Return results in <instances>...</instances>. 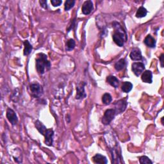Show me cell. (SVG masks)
<instances>
[{
  "instance_id": "obj_1",
  "label": "cell",
  "mask_w": 164,
  "mask_h": 164,
  "mask_svg": "<svg viewBox=\"0 0 164 164\" xmlns=\"http://www.w3.org/2000/svg\"><path fill=\"white\" fill-rule=\"evenodd\" d=\"M113 26L115 29V32L112 37H113L114 43L119 47L123 46L124 42L127 39L126 32L118 22H114L113 23Z\"/></svg>"
},
{
  "instance_id": "obj_2",
  "label": "cell",
  "mask_w": 164,
  "mask_h": 164,
  "mask_svg": "<svg viewBox=\"0 0 164 164\" xmlns=\"http://www.w3.org/2000/svg\"><path fill=\"white\" fill-rule=\"evenodd\" d=\"M36 59V68L37 71L40 74H43L45 70H49L51 67V63L48 60L47 55L44 53H39L37 55Z\"/></svg>"
},
{
  "instance_id": "obj_3",
  "label": "cell",
  "mask_w": 164,
  "mask_h": 164,
  "mask_svg": "<svg viewBox=\"0 0 164 164\" xmlns=\"http://www.w3.org/2000/svg\"><path fill=\"white\" fill-rule=\"evenodd\" d=\"M115 112L114 109H108L105 111L103 117L102 119V123L105 125L109 124L113 120L115 115Z\"/></svg>"
},
{
  "instance_id": "obj_4",
  "label": "cell",
  "mask_w": 164,
  "mask_h": 164,
  "mask_svg": "<svg viewBox=\"0 0 164 164\" xmlns=\"http://www.w3.org/2000/svg\"><path fill=\"white\" fill-rule=\"evenodd\" d=\"M86 83L85 82H80L76 87V100H83L86 97L87 95L85 92V85Z\"/></svg>"
},
{
  "instance_id": "obj_5",
  "label": "cell",
  "mask_w": 164,
  "mask_h": 164,
  "mask_svg": "<svg viewBox=\"0 0 164 164\" xmlns=\"http://www.w3.org/2000/svg\"><path fill=\"white\" fill-rule=\"evenodd\" d=\"M115 114H119L123 112L127 107V102L124 100H121L114 103Z\"/></svg>"
},
{
  "instance_id": "obj_6",
  "label": "cell",
  "mask_w": 164,
  "mask_h": 164,
  "mask_svg": "<svg viewBox=\"0 0 164 164\" xmlns=\"http://www.w3.org/2000/svg\"><path fill=\"white\" fill-rule=\"evenodd\" d=\"M30 91L32 96L35 97H39L43 94V88L38 83H33L30 85Z\"/></svg>"
},
{
  "instance_id": "obj_7",
  "label": "cell",
  "mask_w": 164,
  "mask_h": 164,
  "mask_svg": "<svg viewBox=\"0 0 164 164\" xmlns=\"http://www.w3.org/2000/svg\"><path fill=\"white\" fill-rule=\"evenodd\" d=\"M132 71L135 76H139L145 69V65L142 62H134L132 64Z\"/></svg>"
},
{
  "instance_id": "obj_8",
  "label": "cell",
  "mask_w": 164,
  "mask_h": 164,
  "mask_svg": "<svg viewBox=\"0 0 164 164\" xmlns=\"http://www.w3.org/2000/svg\"><path fill=\"white\" fill-rule=\"evenodd\" d=\"M45 137V144L48 146H52L53 143L54 132L53 129H47L44 134Z\"/></svg>"
},
{
  "instance_id": "obj_9",
  "label": "cell",
  "mask_w": 164,
  "mask_h": 164,
  "mask_svg": "<svg viewBox=\"0 0 164 164\" xmlns=\"http://www.w3.org/2000/svg\"><path fill=\"white\" fill-rule=\"evenodd\" d=\"M7 118L12 125H16L18 121L16 114L11 109H8L7 110Z\"/></svg>"
},
{
  "instance_id": "obj_10",
  "label": "cell",
  "mask_w": 164,
  "mask_h": 164,
  "mask_svg": "<svg viewBox=\"0 0 164 164\" xmlns=\"http://www.w3.org/2000/svg\"><path fill=\"white\" fill-rule=\"evenodd\" d=\"M93 10V3L91 1L84 2L82 7V11L84 15L90 14Z\"/></svg>"
},
{
  "instance_id": "obj_11",
  "label": "cell",
  "mask_w": 164,
  "mask_h": 164,
  "mask_svg": "<svg viewBox=\"0 0 164 164\" xmlns=\"http://www.w3.org/2000/svg\"><path fill=\"white\" fill-rule=\"evenodd\" d=\"M142 80L144 83H151L153 82V74L150 71H144L141 76Z\"/></svg>"
},
{
  "instance_id": "obj_12",
  "label": "cell",
  "mask_w": 164,
  "mask_h": 164,
  "mask_svg": "<svg viewBox=\"0 0 164 164\" xmlns=\"http://www.w3.org/2000/svg\"><path fill=\"white\" fill-rule=\"evenodd\" d=\"M130 57L131 59L134 61H139L142 59L141 52H140V51L139 49L137 48L132 50L130 55Z\"/></svg>"
},
{
  "instance_id": "obj_13",
  "label": "cell",
  "mask_w": 164,
  "mask_h": 164,
  "mask_svg": "<svg viewBox=\"0 0 164 164\" xmlns=\"http://www.w3.org/2000/svg\"><path fill=\"white\" fill-rule=\"evenodd\" d=\"M92 160H93V162L95 163L106 164L108 163L106 158L103 155H101V154H96V155L92 158Z\"/></svg>"
},
{
  "instance_id": "obj_14",
  "label": "cell",
  "mask_w": 164,
  "mask_h": 164,
  "mask_svg": "<svg viewBox=\"0 0 164 164\" xmlns=\"http://www.w3.org/2000/svg\"><path fill=\"white\" fill-rule=\"evenodd\" d=\"M144 44L149 48H154L156 46V41L151 35H148L144 39Z\"/></svg>"
},
{
  "instance_id": "obj_15",
  "label": "cell",
  "mask_w": 164,
  "mask_h": 164,
  "mask_svg": "<svg viewBox=\"0 0 164 164\" xmlns=\"http://www.w3.org/2000/svg\"><path fill=\"white\" fill-rule=\"evenodd\" d=\"M106 81L110 85L114 87V88H118L119 87V81L115 76H108L106 78Z\"/></svg>"
},
{
  "instance_id": "obj_16",
  "label": "cell",
  "mask_w": 164,
  "mask_h": 164,
  "mask_svg": "<svg viewBox=\"0 0 164 164\" xmlns=\"http://www.w3.org/2000/svg\"><path fill=\"white\" fill-rule=\"evenodd\" d=\"M35 125L36 128L37 129V130L39 131V133L43 135H44L47 128H46V126L43 124V123L40 122V121H36L35 123Z\"/></svg>"
},
{
  "instance_id": "obj_17",
  "label": "cell",
  "mask_w": 164,
  "mask_h": 164,
  "mask_svg": "<svg viewBox=\"0 0 164 164\" xmlns=\"http://www.w3.org/2000/svg\"><path fill=\"white\" fill-rule=\"evenodd\" d=\"M133 88V84L129 82H125L121 86V89L124 92L128 93L132 91Z\"/></svg>"
},
{
  "instance_id": "obj_18",
  "label": "cell",
  "mask_w": 164,
  "mask_h": 164,
  "mask_svg": "<svg viewBox=\"0 0 164 164\" xmlns=\"http://www.w3.org/2000/svg\"><path fill=\"white\" fill-rule=\"evenodd\" d=\"M126 65V60L124 58L120 59L118 62H117L114 65V67L117 71H121L123 70Z\"/></svg>"
},
{
  "instance_id": "obj_19",
  "label": "cell",
  "mask_w": 164,
  "mask_h": 164,
  "mask_svg": "<svg viewBox=\"0 0 164 164\" xmlns=\"http://www.w3.org/2000/svg\"><path fill=\"white\" fill-rule=\"evenodd\" d=\"M148 13V10L144 7H140L136 12V17L138 18H142L146 17Z\"/></svg>"
},
{
  "instance_id": "obj_20",
  "label": "cell",
  "mask_w": 164,
  "mask_h": 164,
  "mask_svg": "<svg viewBox=\"0 0 164 164\" xmlns=\"http://www.w3.org/2000/svg\"><path fill=\"white\" fill-rule=\"evenodd\" d=\"M24 46H25V49H24V55H28L30 54L32 51V46L29 43L28 40H25L24 42Z\"/></svg>"
},
{
  "instance_id": "obj_21",
  "label": "cell",
  "mask_w": 164,
  "mask_h": 164,
  "mask_svg": "<svg viewBox=\"0 0 164 164\" xmlns=\"http://www.w3.org/2000/svg\"><path fill=\"white\" fill-rule=\"evenodd\" d=\"M112 101V97L111 95L109 93H105V94L102 97V101L103 103L105 105H109Z\"/></svg>"
},
{
  "instance_id": "obj_22",
  "label": "cell",
  "mask_w": 164,
  "mask_h": 164,
  "mask_svg": "<svg viewBox=\"0 0 164 164\" xmlns=\"http://www.w3.org/2000/svg\"><path fill=\"white\" fill-rule=\"evenodd\" d=\"M75 3L74 0H67L65 2V5H64V8L65 11H68L70 9L72 8Z\"/></svg>"
},
{
  "instance_id": "obj_23",
  "label": "cell",
  "mask_w": 164,
  "mask_h": 164,
  "mask_svg": "<svg viewBox=\"0 0 164 164\" xmlns=\"http://www.w3.org/2000/svg\"><path fill=\"white\" fill-rule=\"evenodd\" d=\"M75 47V41L74 39H69L66 43V50L67 51H71Z\"/></svg>"
},
{
  "instance_id": "obj_24",
  "label": "cell",
  "mask_w": 164,
  "mask_h": 164,
  "mask_svg": "<svg viewBox=\"0 0 164 164\" xmlns=\"http://www.w3.org/2000/svg\"><path fill=\"white\" fill-rule=\"evenodd\" d=\"M139 162L141 164H152L153 162L151 161L150 159L146 156H142L140 157Z\"/></svg>"
},
{
  "instance_id": "obj_25",
  "label": "cell",
  "mask_w": 164,
  "mask_h": 164,
  "mask_svg": "<svg viewBox=\"0 0 164 164\" xmlns=\"http://www.w3.org/2000/svg\"><path fill=\"white\" fill-rule=\"evenodd\" d=\"M51 3L53 4V7H58L62 4V1L61 0H51Z\"/></svg>"
},
{
  "instance_id": "obj_26",
  "label": "cell",
  "mask_w": 164,
  "mask_h": 164,
  "mask_svg": "<svg viewBox=\"0 0 164 164\" xmlns=\"http://www.w3.org/2000/svg\"><path fill=\"white\" fill-rule=\"evenodd\" d=\"M39 3L41 4V6L43 7L44 8H45V9L48 8V6H47L48 4H47V1H46V0H44V1H40Z\"/></svg>"
},
{
  "instance_id": "obj_27",
  "label": "cell",
  "mask_w": 164,
  "mask_h": 164,
  "mask_svg": "<svg viewBox=\"0 0 164 164\" xmlns=\"http://www.w3.org/2000/svg\"><path fill=\"white\" fill-rule=\"evenodd\" d=\"M163 56H164V55H163V54H162L161 56H160V60L161 67H163V57H164Z\"/></svg>"
},
{
  "instance_id": "obj_28",
  "label": "cell",
  "mask_w": 164,
  "mask_h": 164,
  "mask_svg": "<svg viewBox=\"0 0 164 164\" xmlns=\"http://www.w3.org/2000/svg\"><path fill=\"white\" fill-rule=\"evenodd\" d=\"M163 118H162V124H163Z\"/></svg>"
}]
</instances>
